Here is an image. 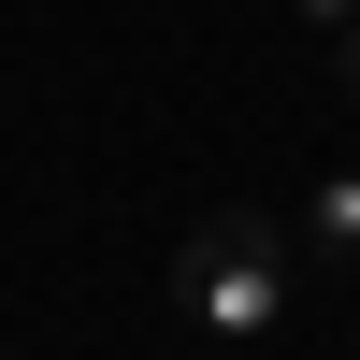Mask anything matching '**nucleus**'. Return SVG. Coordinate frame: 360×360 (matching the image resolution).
Listing matches in <instances>:
<instances>
[{
    "label": "nucleus",
    "mask_w": 360,
    "mask_h": 360,
    "mask_svg": "<svg viewBox=\"0 0 360 360\" xmlns=\"http://www.w3.org/2000/svg\"><path fill=\"white\" fill-rule=\"evenodd\" d=\"M303 245L332 259V274H360V173H317V202H303Z\"/></svg>",
    "instance_id": "2"
},
{
    "label": "nucleus",
    "mask_w": 360,
    "mask_h": 360,
    "mask_svg": "<svg viewBox=\"0 0 360 360\" xmlns=\"http://www.w3.org/2000/svg\"><path fill=\"white\" fill-rule=\"evenodd\" d=\"M332 86H346V101H360V15L332 29Z\"/></svg>",
    "instance_id": "3"
},
{
    "label": "nucleus",
    "mask_w": 360,
    "mask_h": 360,
    "mask_svg": "<svg viewBox=\"0 0 360 360\" xmlns=\"http://www.w3.org/2000/svg\"><path fill=\"white\" fill-rule=\"evenodd\" d=\"M288 15H303V29H346V15H360V0H288Z\"/></svg>",
    "instance_id": "4"
},
{
    "label": "nucleus",
    "mask_w": 360,
    "mask_h": 360,
    "mask_svg": "<svg viewBox=\"0 0 360 360\" xmlns=\"http://www.w3.org/2000/svg\"><path fill=\"white\" fill-rule=\"evenodd\" d=\"M173 303H188L202 346H259L288 317V231L259 217V202H217V217L188 231V259H173Z\"/></svg>",
    "instance_id": "1"
}]
</instances>
